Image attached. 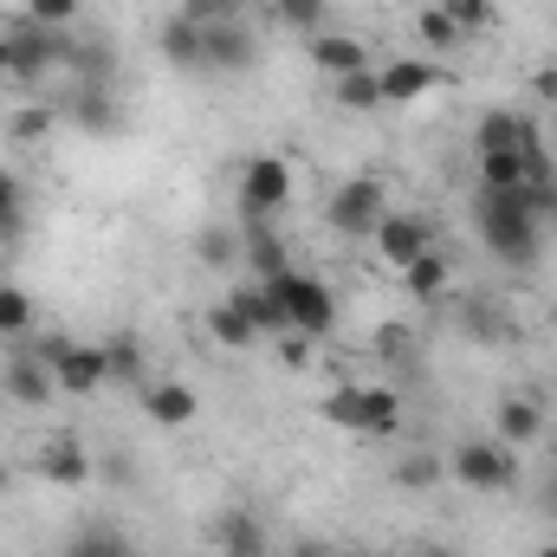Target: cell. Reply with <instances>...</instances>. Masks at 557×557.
<instances>
[{
  "label": "cell",
  "instance_id": "35",
  "mask_svg": "<svg viewBox=\"0 0 557 557\" xmlns=\"http://www.w3.org/2000/svg\"><path fill=\"white\" fill-rule=\"evenodd\" d=\"M52 124H59V111H52V104H20V111L7 117V137H13V143H46V137H52Z\"/></svg>",
  "mask_w": 557,
  "mask_h": 557
},
{
  "label": "cell",
  "instance_id": "46",
  "mask_svg": "<svg viewBox=\"0 0 557 557\" xmlns=\"http://www.w3.org/2000/svg\"><path fill=\"white\" fill-rule=\"evenodd\" d=\"M0 85H13V52H7V33H0Z\"/></svg>",
  "mask_w": 557,
  "mask_h": 557
},
{
  "label": "cell",
  "instance_id": "48",
  "mask_svg": "<svg viewBox=\"0 0 557 557\" xmlns=\"http://www.w3.org/2000/svg\"><path fill=\"white\" fill-rule=\"evenodd\" d=\"M337 557H376V552H363V545H344V552H337Z\"/></svg>",
  "mask_w": 557,
  "mask_h": 557
},
{
  "label": "cell",
  "instance_id": "23",
  "mask_svg": "<svg viewBox=\"0 0 557 557\" xmlns=\"http://www.w3.org/2000/svg\"><path fill=\"white\" fill-rule=\"evenodd\" d=\"M331 104H337V111H350V117L383 111V72L370 65V72H350V78H331Z\"/></svg>",
  "mask_w": 557,
  "mask_h": 557
},
{
  "label": "cell",
  "instance_id": "30",
  "mask_svg": "<svg viewBox=\"0 0 557 557\" xmlns=\"http://www.w3.org/2000/svg\"><path fill=\"white\" fill-rule=\"evenodd\" d=\"M403 285H409V298H421V305H434L447 285H454V267H447V253L441 247H428L416 267H403Z\"/></svg>",
  "mask_w": 557,
  "mask_h": 557
},
{
  "label": "cell",
  "instance_id": "18",
  "mask_svg": "<svg viewBox=\"0 0 557 557\" xmlns=\"http://www.w3.org/2000/svg\"><path fill=\"white\" fill-rule=\"evenodd\" d=\"M376 72H383V104H416V98H428L441 85V65L434 59H389Z\"/></svg>",
  "mask_w": 557,
  "mask_h": 557
},
{
  "label": "cell",
  "instance_id": "41",
  "mask_svg": "<svg viewBox=\"0 0 557 557\" xmlns=\"http://www.w3.org/2000/svg\"><path fill=\"white\" fill-rule=\"evenodd\" d=\"M525 201H532V221L552 234V227H557V182H545V188H525Z\"/></svg>",
  "mask_w": 557,
  "mask_h": 557
},
{
  "label": "cell",
  "instance_id": "2",
  "mask_svg": "<svg viewBox=\"0 0 557 557\" xmlns=\"http://www.w3.org/2000/svg\"><path fill=\"white\" fill-rule=\"evenodd\" d=\"M318 416L357 441H389V434H403V396L389 383H337L318 403Z\"/></svg>",
  "mask_w": 557,
  "mask_h": 557
},
{
  "label": "cell",
  "instance_id": "39",
  "mask_svg": "<svg viewBox=\"0 0 557 557\" xmlns=\"http://www.w3.org/2000/svg\"><path fill=\"white\" fill-rule=\"evenodd\" d=\"M467 337L499 344V337H506V311H499V305H486V298H473V305H467Z\"/></svg>",
  "mask_w": 557,
  "mask_h": 557
},
{
  "label": "cell",
  "instance_id": "43",
  "mask_svg": "<svg viewBox=\"0 0 557 557\" xmlns=\"http://www.w3.org/2000/svg\"><path fill=\"white\" fill-rule=\"evenodd\" d=\"M532 104H557V65H545V72L532 78Z\"/></svg>",
  "mask_w": 557,
  "mask_h": 557
},
{
  "label": "cell",
  "instance_id": "10",
  "mask_svg": "<svg viewBox=\"0 0 557 557\" xmlns=\"http://www.w3.org/2000/svg\"><path fill=\"white\" fill-rule=\"evenodd\" d=\"M208 539H214V552L221 557H273V525H267L253 506H240V499L214 512Z\"/></svg>",
  "mask_w": 557,
  "mask_h": 557
},
{
  "label": "cell",
  "instance_id": "32",
  "mask_svg": "<svg viewBox=\"0 0 557 557\" xmlns=\"http://www.w3.org/2000/svg\"><path fill=\"white\" fill-rule=\"evenodd\" d=\"M434 7L460 26V39H480V33L499 26V0H434Z\"/></svg>",
  "mask_w": 557,
  "mask_h": 557
},
{
  "label": "cell",
  "instance_id": "26",
  "mask_svg": "<svg viewBox=\"0 0 557 557\" xmlns=\"http://www.w3.org/2000/svg\"><path fill=\"white\" fill-rule=\"evenodd\" d=\"M227 298H234V305L247 311V324H253L260 337H285V331H292V324H285V311H278V298L267 292V285H260V278H247V285H234Z\"/></svg>",
  "mask_w": 557,
  "mask_h": 557
},
{
  "label": "cell",
  "instance_id": "24",
  "mask_svg": "<svg viewBox=\"0 0 557 557\" xmlns=\"http://www.w3.org/2000/svg\"><path fill=\"white\" fill-rule=\"evenodd\" d=\"M195 260H201L208 273L240 267V227H227V221H201V227H195Z\"/></svg>",
  "mask_w": 557,
  "mask_h": 557
},
{
  "label": "cell",
  "instance_id": "22",
  "mask_svg": "<svg viewBox=\"0 0 557 557\" xmlns=\"http://www.w3.org/2000/svg\"><path fill=\"white\" fill-rule=\"evenodd\" d=\"M532 124H539L532 111H506V104H499V111H486V117L473 124V156H480V149H519Z\"/></svg>",
  "mask_w": 557,
  "mask_h": 557
},
{
  "label": "cell",
  "instance_id": "16",
  "mask_svg": "<svg viewBox=\"0 0 557 557\" xmlns=\"http://www.w3.org/2000/svg\"><path fill=\"white\" fill-rule=\"evenodd\" d=\"M240 267L253 278H278L292 267V253H285V240H278L273 221H240Z\"/></svg>",
  "mask_w": 557,
  "mask_h": 557
},
{
  "label": "cell",
  "instance_id": "49",
  "mask_svg": "<svg viewBox=\"0 0 557 557\" xmlns=\"http://www.w3.org/2000/svg\"><path fill=\"white\" fill-rule=\"evenodd\" d=\"M545 506H552V512H557V480H552V486H545Z\"/></svg>",
  "mask_w": 557,
  "mask_h": 557
},
{
  "label": "cell",
  "instance_id": "45",
  "mask_svg": "<svg viewBox=\"0 0 557 557\" xmlns=\"http://www.w3.org/2000/svg\"><path fill=\"white\" fill-rule=\"evenodd\" d=\"M396 557H454L447 545H409V552H396Z\"/></svg>",
  "mask_w": 557,
  "mask_h": 557
},
{
  "label": "cell",
  "instance_id": "42",
  "mask_svg": "<svg viewBox=\"0 0 557 557\" xmlns=\"http://www.w3.org/2000/svg\"><path fill=\"white\" fill-rule=\"evenodd\" d=\"M305 357H311V337L285 331V337H278V363H285V370H305Z\"/></svg>",
  "mask_w": 557,
  "mask_h": 557
},
{
  "label": "cell",
  "instance_id": "7",
  "mask_svg": "<svg viewBox=\"0 0 557 557\" xmlns=\"http://www.w3.org/2000/svg\"><path fill=\"white\" fill-rule=\"evenodd\" d=\"M39 357L52 363V376H59V396H98V389H111V357H104V344L46 337V344H39Z\"/></svg>",
  "mask_w": 557,
  "mask_h": 557
},
{
  "label": "cell",
  "instance_id": "13",
  "mask_svg": "<svg viewBox=\"0 0 557 557\" xmlns=\"http://www.w3.org/2000/svg\"><path fill=\"white\" fill-rule=\"evenodd\" d=\"M0 396L20 403V409H46V403L59 396V376H52V363H46L39 350H20V357L0 363Z\"/></svg>",
  "mask_w": 557,
  "mask_h": 557
},
{
  "label": "cell",
  "instance_id": "25",
  "mask_svg": "<svg viewBox=\"0 0 557 557\" xmlns=\"http://www.w3.org/2000/svg\"><path fill=\"white\" fill-rule=\"evenodd\" d=\"M201 324H208V337H214V344H221V350H253V344H260V331H253V324H247V311H240V305H234V298H214V305H208V318H201Z\"/></svg>",
  "mask_w": 557,
  "mask_h": 557
},
{
  "label": "cell",
  "instance_id": "33",
  "mask_svg": "<svg viewBox=\"0 0 557 557\" xmlns=\"http://www.w3.org/2000/svg\"><path fill=\"white\" fill-rule=\"evenodd\" d=\"M39 324V305L26 298V285H0V337H26Z\"/></svg>",
  "mask_w": 557,
  "mask_h": 557
},
{
  "label": "cell",
  "instance_id": "15",
  "mask_svg": "<svg viewBox=\"0 0 557 557\" xmlns=\"http://www.w3.org/2000/svg\"><path fill=\"white\" fill-rule=\"evenodd\" d=\"M493 434H499L506 447H539V441L552 434V416H545L539 396H506L499 416H493Z\"/></svg>",
  "mask_w": 557,
  "mask_h": 557
},
{
  "label": "cell",
  "instance_id": "40",
  "mask_svg": "<svg viewBox=\"0 0 557 557\" xmlns=\"http://www.w3.org/2000/svg\"><path fill=\"white\" fill-rule=\"evenodd\" d=\"M370 350H376L383 363H396V357H409V324H383V331L370 337Z\"/></svg>",
  "mask_w": 557,
  "mask_h": 557
},
{
  "label": "cell",
  "instance_id": "52",
  "mask_svg": "<svg viewBox=\"0 0 557 557\" xmlns=\"http://www.w3.org/2000/svg\"><path fill=\"white\" fill-rule=\"evenodd\" d=\"M552 441H557V428H552Z\"/></svg>",
  "mask_w": 557,
  "mask_h": 557
},
{
  "label": "cell",
  "instance_id": "36",
  "mask_svg": "<svg viewBox=\"0 0 557 557\" xmlns=\"http://www.w3.org/2000/svg\"><path fill=\"white\" fill-rule=\"evenodd\" d=\"M20 13H26V20H39V26L72 33V26H78V13H85V0H26Z\"/></svg>",
  "mask_w": 557,
  "mask_h": 557
},
{
  "label": "cell",
  "instance_id": "51",
  "mask_svg": "<svg viewBox=\"0 0 557 557\" xmlns=\"http://www.w3.org/2000/svg\"><path fill=\"white\" fill-rule=\"evenodd\" d=\"M0 267H7V234H0Z\"/></svg>",
  "mask_w": 557,
  "mask_h": 557
},
{
  "label": "cell",
  "instance_id": "20",
  "mask_svg": "<svg viewBox=\"0 0 557 557\" xmlns=\"http://www.w3.org/2000/svg\"><path fill=\"white\" fill-rule=\"evenodd\" d=\"M156 52H162L175 72H201V26L175 7V13L162 20V33H156Z\"/></svg>",
  "mask_w": 557,
  "mask_h": 557
},
{
  "label": "cell",
  "instance_id": "34",
  "mask_svg": "<svg viewBox=\"0 0 557 557\" xmlns=\"http://www.w3.org/2000/svg\"><path fill=\"white\" fill-rule=\"evenodd\" d=\"M416 33H421V46H428L434 59H441V52H454V46H467V39H460V26H454V20H447L434 0H428V7L416 13Z\"/></svg>",
  "mask_w": 557,
  "mask_h": 557
},
{
  "label": "cell",
  "instance_id": "19",
  "mask_svg": "<svg viewBox=\"0 0 557 557\" xmlns=\"http://www.w3.org/2000/svg\"><path fill=\"white\" fill-rule=\"evenodd\" d=\"M143 416L156 421V428H188V421L201 416V403H195L188 383H143Z\"/></svg>",
  "mask_w": 557,
  "mask_h": 557
},
{
  "label": "cell",
  "instance_id": "37",
  "mask_svg": "<svg viewBox=\"0 0 557 557\" xmlns=\"http://www.w3.org/2000/svg\"><path fill=\"white\" fill-rule=\"evenodd\" d=\"M182 13L195 26H227V20H247V0H182Z\"/></svg>",
  "mask_w": 557,
  "mask_h": 557
},
{
  "label": "cell",
  "instance_id": "12",
  "mask_svg": "<svg viewBox=\"0 0 557 557\" xmlns=\"http://www.w3.org/2000/svg\"><path fill=\"white\" fill-rule=\"evenodd\" d=\"M65 124L85 131V137H117V131H124V98H117V85H72Z\"/></svg>",
  "mask_w": 557,
  "mask_h": 557
},
{
  "label": "cell",
  "instance_id": "5",
  "mask_svg": "<svg viewBox=\"0 0 557 557\" xmlns=\"http://www.w3.org/2000/svg\"><path fill=\"white\" fill-rule=\"evenodd\" d=\"M7 52H13V85H46L52 72H65V52H72V33H59V26H39V20H26V13H13L7 26Z\"/></svg>",
  "mask_w": 557,
  "mask_h": 557
},
{
  "label": "cell",
  "instance_id": "6",
  "mask_svg": "<svg viewBox=\"0 0 557 557\" xmlns=\"http://www.w3.org/2000/svg\"><path fill=\"white\" fill-rule=\"evenodd\" d=\"M260 285L278 298V311H285V324H292L298 337H331V324H337V298H331V285H324L318 273L285 267L278 278H260Z\"/></svg>",
  "mask_w": 557,
  "mask_h": 557
},
{
  "label": "cell",
  "instance_id": "31",
  "mask_svg": "<svg viewBox=\"0 0 557 557\" xmlns=\"http://www.w3.org/2000/svg\"><path fill=\"white\" fill-rule=\"evenodd\" d=\"M441 480H447V460H441L434 447H409V454L396 460V486H403V493H434Z\"/></svg>",
  "mask_w": 557,
  "mask_h": 557
},
{
  "label": "cell",
  "instance_id": "28",
  "mask_svg": "<svg viewBox=\"0 0 557 557\" xmlns=\"http://www.w3.org/2000/svg\"><path fill=\"white\" fill-rule=\"evenodd\" d=\"M104 357H111V383H117V389H143V383H149V363H143V337L137 331L104 337Z\"/></svg>",
  "mask_w": 557,
  "mask_h": 557
},
{
  "label": "cell",
  "instance_id": "50",
  "mask_svg": "<svg viewBox=\"0 0 557 557\" xmlns=\"http://www.w3.org/2000/svg\"><path fill=\"white\" fill-rule=\"evenodd\" d=\"M532 557H557V539H552V545H539V552H532Z\"/></svg>",
  "mask_w": 557,
  "mask_h": 557
},
{
  "label": "cell",
  "instance_id": "14",
  "mask_svg": "<svg viewBox=\"0 0 557 557\" xmlns=\"http://www.w3.org/2000/svg\"><path fill=\"white\" fill-rule=\"evenodd\" d=\"M33 473H39L46 486H85V480H91V454H85L78 434H46L39 454H33Z\"/></svg>",
  "mask_w": 557,
  "mask_h": 557
},
{
  "label": "cell",
  "instance_id": "1",
  "mask_svg": "<svg viewBox=\"0 0 557 557\" xmlns=\"http://www.w3.org/2000/svg\"><path fill=\"white\" fill-rule=\"evenodd\" d=\"M473 234H480V247H486L499 267H512V273H532V267L545 260V227L532 221L525 188H512V195L473 188Z\"/></svg>",
  "mask_w": 557,
  "mask_h": 557
},
{
  "label": "cell",
  "instance_id": "21",
  "mask_svg": "<svg viewBox=\"0 0 557 557\" xmlns=\"http://www.w3.org/2000/svg\"><path fill=\"white\" fill-rule=\"evenodd\" d=\"M473 175H480V188H486V195L532 188V182H525V156H519V149H480V156H473Z\"/></svg>",
  "mask_w": 557,
  "mask_h": 557
},
{
  "label": "cell",
  "instance_id": "44",
  "mask_svg": "<svg viewBox=\"0 0 557 557\" xmlns=\"http://www.w3.org/2000/svg\"><path fill=\"white\" fill-rule=\"evenodd\" d=\"M292 557H337V552H331V539H298Z\"/></svg>",
  "mask_w": 557,
  "mask_h": 557
},
{
  "label": "cell",
  "instance_id": "29",
  "mask_svg": "<svg viewBox=\"0 0 557 557\" xmlns=\"http://www.w3.org/2000/svg\"><path fill=\"white\" fill-rule=\"evenodd\" d=\"M267 20H278L298 39H318L331 26V0H267Z\"/></svg>",
  "mask_w": 557,
  "mask_h": 557
},
{
  "label": "cell",
  "instance_id": "27",
  "mask_svg": "<svg viewBox=\"0 0 557 557\" xmlns=\"http://www.w3.org/2000/svg\"><path fill=\"white\" fill-rule=\"evenodd\" d=\"M59 557H137V545H131V532H117V525H78L65 545H59Z\"/></svg>",
  "mask_w": 557,
  "mask_h": 557
},
{
  "label": "cell",
  "instance_id": "4",
  "mask_svg": "<svg viewBox=\"0 0 557 557\" xmlns=\"http://www.w3.org/2000/svg\"><path fill=\"white\" fill-rule=\"evenodd\" d=\"M447 473L467 486V493H519V447H506L499 434H473V441H460L454 454H447Z\"/></svg>",
  "mask_w": 557,
  "mask_h": 557
},
{
  "label": "cell",
  "instance_id": "8",
  "mask_svg": "<svg viewBox=\"0 0 557 557\" xmlns=\"http://www.w3.org/2000/svg\"><path fill=\"white\" fill-rule=\"evenodd\" d=\"M240 195V221H278L285 201H292V162L285 156H253L234 182Z\"/></svg>",
  "mask_w": 557,
  "mask_h": 557
},
{
  "label": "cell",
  "instance_id": "47",
  "mask_svg": "<svg viewBox=\"0 0 557 557\" xmlns=\"http://www.w3.org/2000/svg\"><path fill=\"white\" fill-rule=\"evenodd\" d=\"M7 486H13V467H7V460H0V493H7Z\"/></svg>",
  "mask_w": 557,
  "mask_h": 557
},
{
  "label": "cell",
  "instance_id": "38",
  "mask_svg": "<svg viewBox=\"0 0 557 557\" xmlns=\"http://www.w3.org/2000/svg\"><path fill=\"white\" fill-rule=\"evenodd\" d=\"M13 227H26V188L13 169H0V234H13Z\"/></svg>",
  "mask_w": 557,
  "mask_h": 557
},
{
  "label": "cell",
  "instance_id": "17",
  "mask_svg": "<svg viewBox=\"0 0 557 557\" xmlns=\"http://www.w3.org/2000/svg\"><path fill=\"white\" fill-rule=\"evenodd\" d=\"M311 46V65L324 72V78H350V72H370V46L363 39H350V33H318V39H305Z\"/></svg>",
  "mask_w": 557,
  "mask_h": 557
},
{
  "label": "cell",
  "instance_id": "11",
  "mask_svg": "<svg viewBox=\"0 0 557 557\" xmlns=\"http://www.w3.org/2000/svg\"><path fill=\"white\" fill-rule=\"evenodd\" d=\"M370 240H376L383 267H396V273H403V267H416L421 253L434 247V227H428V214H416V208H389V214H383V227H376Z\"/></svg>",
  "mask_w": 557,
  "mask_h": 557
},
{
  "label": "cell",
  "instance_id": "9",
  "mask_svg": "<svg viewBox=\"0 0 557 557\" xmlns=\"http://www.w3.org/2000/svg\"><path fill=\"white\" fill-rule=\"evenodd\" d=\"M253 65H260V33H253V20L201 26V72H214V78H247Z\"/></svg>",
  "mask_w": 557,
  "mask_h": 557
},
{
  "label": "cell",
  "instance_id": "3",
  "mask_svg": "<svg viewBox=\"0 0 557 557\" xmlns=\"http://www.w3.org/2000/svg\"><path fill=\"white\" fill-rule=\"evenodd\" d=\"M383 214H389V175H383V169L344 175V182L331 188V201H324V227L344 234V240H370V234L383 227Z\"/></svg>",
  "mask_w": 557,
  "mask_h": 557
}]
</instances>
